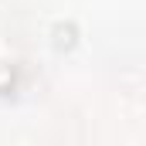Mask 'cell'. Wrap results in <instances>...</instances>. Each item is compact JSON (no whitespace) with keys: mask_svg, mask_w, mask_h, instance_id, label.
Segmentation results:
<instances>
[{"mask_svg":"<svg viewBox=\"0 0 146 146\" xmlns=\"http://www.w3.org/2000/svg\"><path fill=\"white\" fill-rule=\"evenodd\" d=\"M51 44H54V51H72L75 44H78V27H75V21H58V24L51 27Z\"/></svg>","mask_w":146,"mask_h":146,"instance_id":"6da1fadb","label":"cell"},{"mask_svg":"<svg viewBox=\"0 0 146 146\" xmlns=\"http://www.w3.org/2000/svg\"><path fill=\"white\" fill-rule=\"evenodd\" d=\"M17 88V68L10 61H0V95H10Z\"/></svg>","mask_w":146,"mask_h":146,"instance_id":"7a4b0ae2","label":"cell"}]
</instances>
